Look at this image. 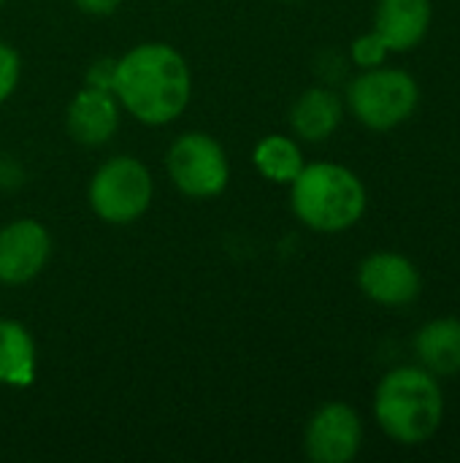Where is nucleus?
Returning a JSON list of instances; mask_svg holds the SVG:
<instances>
[{"label": "nucleus", "mask_w": 460, "mask_h": 463, "mask_svg": "<svg viewBox=\"0 0 460 463\" xmlns=\"http://www.w3.org/2000/svg\"><path fill=\"white\" fill-rule=\"evenodd\" d=\"M388 54H390V49L385 46V41H382L374 30L358 35V38L352 41V46H350V57H352V62H355L361 71L385 65Z\"/></svg>", "instance_id": "16"}, {"label": "nucleus", "mask_w": 460, "mask_h": 463, "mask_svg": "<svg viewBox=\"0 0 460 463\" xmlns=\"http://www.w3.org/2000/svg\"><path fill=\"white\" fill-rule=\"evenodd\" d=\"M363 448L361 415L344 402L323 404L306 423L304 450L314 463H350Z\"/></svg>", "instance_id": "7"}, {"label": "nucleus", "mask_w": 460, "mask_h": 463, "mask_svg": "<svg viewBox=\"0 0 460 463\" xmlns=\"http://www.w3.org/2000/svg\"><path fill=\"white\" fill-rule=\"evenodd\" d=\"M73 3L89 16H108L119 8L122 0H73Z\"/></svg>", "instance_id": "20"}, {"label": "nucleus", "mask_w": 460, "mask_h": 463, "mask_svg": "<svg viewBox=\"0 0 460 463\" xmlns=\"http://www.w3.org/2000/svg\"><path fill=\"white\" fill-rule=\"evenodd\" d=\"M89 206L108 225L136 222L155 198V182L149 168L133 155H117L106 160L89 179Z\"/></svg>", "instance_id": "5"}, {"label": "nucleus", "mask_w": 460, "mask_h": 463, "mask_svg": "<svg viewBox=\"0 0 460 463\" xmlns=\"http://www.w3.org/2000/svg\"><path fill=\"white\" fill-rule=\"evenodd\" d=\"M3 3H5V0H0V5H3Z\"/></svg>", "instance_id": "21"}, {"label": "nucleus", "mask_w": 460, "mask_h": 463, "mask_svg": "<svg viewBox=\"0 0 460 463\" xmlns=\"http://www.w3.org/2000/svg\"><path fill=\"white\" fill-rule=\"evenodd\" d=\"M374 420L396 445H426L445 420L439 377L423 366H399L388 372L374 391Z\"/></svg>", "instance_id": "2"}, {"label": "nucleus", "mask_w": 460, "mask_h": 463, "mask_svg": "<svg viewBox=\"0 0 460 463\" xmlns=\"http://www.w3.org/2000/svg\"><path fill=\"white\" fill-rule=\"evenodd\" d=\"M114 95L141 125H168L182 117L192 95L187 60L171 43H138L117 60Z\"/></svg>", "instance_id": "1"}, {"label": "nucleus", "mask_w": 460, "mask_h": 463, "mask_svg": "<svg viewBox=\"0 0 460 463\" xmlns=\"http://www.w3.org/2000/svg\"><path fill=\"white\" fill-rule=\"evenodd\" d=\"M358 288L380 307H407L423 290L420 269L399 252H371L358 266Z\"/></svg>", "instance_id": "8"}, {"label": "nucleus", "mask_w": 460, "mask_h": 463, "mask_svg": "<svg viewBox=\"0 0 460 463\" xmlns=\"http://www.w3.org/2000/svg\"><path fill=\"white\" fill-rule=\"evenodd\" d=\"M252 163L258 174L274 184H290L306 165L301 144L282 133H271L260 138L252 149Z\"/></svg>", "instance_id": "15"}, {"label": "nucleus", "mask_w": 460, "mask_h": 463, "mask_svg": "<svg viewBox=\"0 0 460 463\" xmlns=\"http://www.w3.org/2000/svg\"><path fill=\"white\" fill-rule=\"evenodd\" d=\"M296 217L317 233H344L355 228L369 206L366 184L339 163H306L290 182Z\"/></svg>", "instance_id": "3"}, {"label": "nucleus", "mask_w": 460, "mask_h": 463, "mask_svg": "<svg viewBox=\"0 0 460 463\" xmlns=\"http://www.w3.org/2000/svg\"><path fill=\"white\" fill-rule=\"evenodd\" d=\"M52 252L49 231L33 220L22 217L0 228V285H24L35 279Z\"/></svg>", "instance_id": "9"}, {"label": "nucleus", "mask_w": 460, "mask_h": 463, "mask_svg": "<svg viewBox=\"0 0 460 463\" xmlns=\"http://www.w3.org/2000/svg\"><path fill=\"white\" fill-rule=\"evenodd\" d=\"M420 103V87L412 73L401 68L361 71L347 87V106L352 117L369 130H393L404 125Z\"/></svg>", "instance_id": "4"}, {"label": "nucleus", "mask_w": 460, "mask_h": 463, "mask_svg": "<svg viewBox=\"0 0 460 463\" xmlns=\"http://www.w3.org/2000/svg\"><path fill=\"white\" fill-rule=\"evenodd\" d=\"M165 171L187 198H214L228 187L230 163L222 144L201 130L182 133L165 155Z\"/></svg>", "instance_id": "6"}, {"label": "nucleus", "mask_w": 460, "mask_h": 463, "mask_svg": "<svg viewBox=\"0 0 460 463\" xmlns=\"http://www.w3.org/2000/svg\"><path fill=\"white\" fill-rule=\"evenodd\" d=\"M22 76V57L14 46L0 41V103H5Z\"/></svg>", "instance_id": "17"}, {"label": "nucleus", "mask_w": 460, "mask_h": 463, "mask_svg": "<svg viewBox=\"0 0 460 463\" xmlns=\"http://www.w3.org/2000/svg\"><path fill=\"white\" fill-rule=\"evenodd\" d=\"M35 380V342L19 320L0 317V385L27 388Z\"/></svg>", "instance_id": "14"}, {"label": "nucleus", "mask_w": 460, "mask_h": 463, "mask_svg": "<svg viewBox=\"0 0 460 463\" xmlns=\"http://www.w3.org/2000/svg\"><path fill=\"white\" fill-rule=\"evenodd\" d=\"M344 119V103L331 87L304 90L290 109V128L306 144L328 141Z\"/></svg>", "instance_id": "12"}, {"label": "nucleus", "mask_w": 460, "mask_h": 463, "mask_svg": "<svg viewBox=\"0 0 460 463\" xmlns=\"http://www.w3.org/2000/svg\"><path fill=\"white\" fill-rule=\"evenodd\" d=\"M431 16V0H377L374 33L390 52H409L426 41Z\"/></svg>", "instance_id": "11"}, {"label": "nucleus", "mask_w": 460, "mask_h": 463, "mask_svg": "<svg viewBox=\"0 0 460 463\" xmlns=\"http://www.w3.org/2000/svg\"><path fill=\"white\" fill-rule=\"evenodd\" d=\"M415 355L434 377L460 374V317H437L415 334Z\"/></svg>", "instance_id": "13"}, {"label": "nucleus", "mask_w": 460, "mask_h": 463, "mask_svg": "<svg viewBox=\"0 0 460 463\" xmlns=\"http://www.w3.org/2000/svg\"><path fill=\"white\" fill-rule=\"evenodd\" d=\"M22 184V168L14 157H0V187L14 190Z\"/></svg>", "instance_id": "19"}, {"label": "nucleus", "mask_w": 460, "mask_h": 463, "mask_svg": "<svg viewBox=\"0 0 460 463\" xmlns=\"http://www.w3.org/2000/svg\"><path fill=\"white\" fill-rule=\"evenodd\" d=\"M114 76H117V60L103 57V60H98V62H92V65L87 68L84 84H87V87H98V90L114 92Z\"/></svg>", "instance_id": "18"}, {"label": "nucleus", "mask_w": 460, "mask_h": 463, "mask_svg": "<svg viewBox=\"0 0 460 463\" xmlns=\"http://www.w3.org/2000/svg\"><path fill=\"white\" fill-rule=\"evenodd\" d=\"M119 100L108 90L81 87L65 111V128L81 146H103L119 128Z\"/></svg>", "instance_id": "10"}]
</instances>
